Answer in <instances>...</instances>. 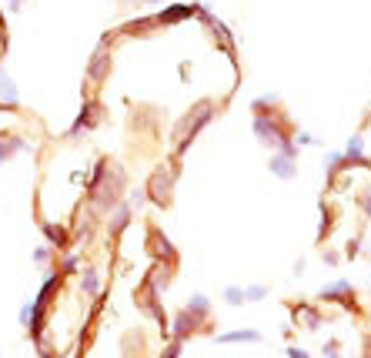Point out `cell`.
Wrapping results in <instances>:
<instances>
[{"label":"cell","mask_w":371,"mask_h":358,"mask_svg":"<svg viewBox=\"0 0 371 358\" xmlns=\"http://www.w3.org/2000/svg\"><path fill=\"white\" fill-rule=\"evenodd\" d=\"M154 17H157L161 30L177 27V24H188V21H194V17H198V3H181V0H171V3H168V7H161Z\"/></svg>","instance_id":"5bb4252c"},{"label":"cell","mask_w":371,"mask_h":358,"mask_svg":"<svg viewBox=\"0 0 371 358\" xmlns=\"http://www.w3.org/2000/svg\"><path fill=\"white\" fill-rule=\"evenodd\" d=\"M318 302H322V305H338L341 311H361V308H358V291H355V284L345 282V278L324 284L322 291H318Z\"/></svg>","instance_id":"30bf717a"},{"label":"cell","mask_w":371,"mask_h":358,"mask_svg":"<svg viewBox=\"0 0 371 358\" xmlns=\"http://www.w3.org/2000/svg\"><path fill=\"white\" fill-rule=\"evenodd\" d=\"M355 205L361 208V214H365V221H371V184H365L358 194H355Z\"/></svg>","instance_id":"83f0119b"},{"label":"cell","mask_w":371,"mask_h":358,"mask_svg":"<svg viewBox=\"0 0 371 358\" xmlns=\"http://www.w3.org/2000/svg\"><path fill=\"white\" fill-rule=\"evenodd\" d=\"M177 171H174L168 161L154 164V171L144 181V194H148V205L157 208V211H168L174 205V191H177Z\"/></svg>","instance_id":"5b68a950"},{"label":"cell","mask_w":371,"mask_h":358,"mask_svg":"<svg viewBox=\"0 0 371 358\" xmlns=\"http://www.w3.org/2000/svg\"><path fill=\"white\" fill-rule=\"evenodd\" d=\"M268 291H271L268 284H247L245 288V305H251V302H265Z\"/></svg>","instance_id":"f1b7e54d"},{"label":"cell","mask_w":371,"mask_h":358,"mask_svg":"<svg viewBox=\"0 0 371 358\" xmlns=\"http://www.w3.org/2000/svg\"><path fill=\"white\" fill-rule=\"evenodd\" d=\"M268 171H271L278 181H295L297 178V157L271 151V157H268Z\"/></svg>","instance_id":"e0dca14e"},{"label":"cell","mask_w":371,"mask_h":358,"mask_svg":"<svg viewBox=\"0 0 371 358\" xmlns=\"http://www.w3.org/2000/svg\"><path fill=\"white\" fill-rule=\"evenodd\" d=\"M221 302L224 305H231V308H241L245 305V288L241 284H227L221 291Z\"/></svg>","instance_id":"d4e9b609"},{"label":"cell","mask_w":371,"mask_h":358,"mask_svg":"<svg viewBox=\"0 0 371 358\" xmlns=\"http://www.w3.org/2000/svg\"><path fill=\"white\" fill-rule=\"evenodd\" d=\"M288 311H291V322L301 325V328H308V332H318L324 322H328L322 315V308L311 305V302H288Z\"/></svg>","instance_id":"9a60e30c"},{"label":"cell","mask_w":371,"mask_h":358,"mask_svg":"<svg viewBox=\"0 0 371 358\" xmlns=\"http://www.w3.org/2000/svg\"><path fill=\"white\" fill-rule=\"evenodd\" d=\"M134 214H137V211L127 205V201H121V205H117L114 211H111V214H107V218H104V238H107V248H111V251L121 245L124 231L134 225Z\"/></svg>","instance_id":"8fae6325"},{"label":"cell","mask_w":371,"mask_h":358,"mask_svg":"<svg viewBox=\"0 0 371 358\" xmlns=\"http://www.w3.org/2000/svg\"><path fill=\"white\" fill-rule=\"evenodd\" d=\"M322 261L328 265V268H338V265H341V251L331 248V245H322Z\"/></svg>","instance_id":"4dcf8cb0"},{"label":"cell","mask_w":371,"mask_h":358,"mask_svg":"<svg viewBox=\"0 0 371 358\" xmlns=\"http://www.w3.org/2000/svg\"><path fill=\"white\" fill-rule=\"evenodd\" d=\"M30 148V141L21 137L17 131H0V164H7L14 154H21Z\"/></svg>","instance_id":"d6986e66"},{"label":"cell","mask_w":371,"mask_h":358,"mask_svg":"<svg viewBox=\"0 0 371 358\" xmlns=\"http://www.w3.org/2000/svg\"><path fill=\"white\" fill-rule=\"evenodd\" d=\"M368 141H371V134H368Z\"/></svg>","instance_id":"ab89813d"},{"label":"cell","mask_w":371,"mask_h":358,"mask_svg":"<svg viewBox=\"0 0 371 358\" xmlns=\"http://www.w3.org/2000/svg\"><path fill=\"white\" fill-rule=\"evenodd\" d=\"M124 201L134 208V211H141V208L148 205V194H144V184L141 188H127V194H124Z\"/></svg>","instance_id":"484cf974"},{"label":"cell","mask_w":371,"mask_h":358,"mask_svg":"<svg viewBox=\"0 0 371 358\" xmlns=\"http://www.w3.org/2000/svg\"><path fill=\"white\" fill-rule=\"evenodd\" d=\"M284 352H288V358H311L308 352H304V348H301V345H288Z\"/></svg>","instance_id":"d590c367"},{"label":"cell","mask_w":371,"mask_h":358,"mask_svg":"<svg viewBox=\"0 0 371 358\" xmlns=\"http://www.w3.org/2000/svg\"><path fill=\"white\" fill-rule=\"evenodd\" d=\"M251 131H254L258 144H265L268 151H281V154H291V157L301 154V148L295 144L297 124L284 107L268 111V114H251Z\"/></svg>","instance_id":"7a4b0ae2"},{"label":"cell","mask_w":371,"mask_h":358,"mask_svg":"<svg viewBox=\"0 0 371 358\" xmlns=\"http://www.w3.org/2000/svg\"><path fill=\"white\" fill-rule=\"evenodd\" d=\"M0 111H21V91L7 71H0Z\"/></svg>","instance_id":"ffe728a7"},{"label":"cell","mask_w":371,"mask_h":358,"mask_svg":"<svg viewBox=\"0 0 371 358\" xmlns=\"http://www.w3.org/2000/svg\"><path fill=\"white\" fill-rule=\"evenodd\" d=\"M181 352H184V342H177V338H168L164 352H161L157 358H181Z\"/></svg>","instance_id":"1f68e13d"},{"label":"cell","mask_w":371,"mask_h":358,"mask_svg":"<svg viewBox=\"0 0 371 358\" xmlns=\"http://www.w3.org/2000/svg\"><path fill=\"white\" fill-rule=\"evenodd\" d=\"M238 342H251V345H258V342H261V332H258V328H234V332L218 335V345H238Z\"/></svg>","instance_id":"603a6c76"},{"label":"cell","mask_w":371,"mask_h":358,"mask_svg":"<svg viewBox=\"0 0 371 358\" xmlns=\"http://www.w3.org/2000/svg\"><path fill=\"white\" fill-rule=\"evenodd\" d=\"M100 221H104V218L94 214L87 205L77 208L74 221L67 225V228H71V248H77V251H80V248H91L94 238H98V231H100Z\"/></svg>","instance_id":"ba28073f"},{"label":"cell","mask_w":371,"mask_h":358,"mask_svg":"<svg viewBox=\"0 0 371 358\" xmlns=\"http://www.w3.org/2000/svg\"><path fill=\"white\" fill-rule=\"evenodd\" d=\"M50 261H57V251H54L50 245H37V248H34V265H41V268H47Z\"/></svg>","instance_id":"4316f807"},{"label":"cell","mask_w":371,"mask_h":358,"mask_svg":"<svg viewBox=\"0 0 371 358\" xmlns=\"http://www.w3.org/2000/svg\"><path fill=\"white\" fill-rule=\"evenodd\" d=\"M30 315H34V305H30V302H24V305H21V325H30Z\"/></svg>","instance_id":"e575fe53"},{"label":"cell","mask_w":371,"mask_h":358,"mask_svg":"<svg viewBox=\"0 0 371 358\" xmlns=\"http://www.w3.org/2000/svg\"><path fill=\"white\" fill-rule=\"evenodd\" d=\"M361 248H365V238H361V234H355L351 241H345V251H341V255H345L348 261H355V258L361 255Z\"/></svg>","instance_id":"f546056e"},{"label":"cell","mask_w":371,"mask_h":358,"mask_svg":"<svg viewBox=\"0 0 371 358\" xmlns=\"http://www.w3.org/2000/svg\"><path fill=\"white\" fill-rule=\"evenodd\" d=\"M184 308L191 311V315H198L201 322H214V305H211V298L207 295H191L188 302H184Z\"/></svg>","instance_id":"7402d4cb"},{"label":"cell","mask_w":371,"mask_h":358,"mask_svg":"<svg viewBox=\"0 0 371 358\" xmlns=\"http://www.w3.org/2000/svg\"><path fill=\"white\" fill-rule=\"evenodd\" d=\"M174 278H177V265H171V261H150L148 271L141 275V282L148 284L150 291H157L161 298L168 295V288L174 284Z\"/></svg>","instance_id":"7c38bea8"},{"label":"cell","mask_w":371,"mask_h":358,"mask_svg":"<svg viewBox=\"0 0 371 358\" xmlns=\"http://www.w3.org/2000/svg\"><path fill=\"white\" fill-rule=\"evenodd\" d=\"M37 228H41L44 245H50L57 255L71 251V228H67V225H60V221H50V218H44V214H37Z\"/></svg>","instance_id":"4fadbf2b"},{"label":"cell","mask_w":371,"mask_h":358,"mask_svg":"<svg viewBox=\"0 0 371 358\" xmlns=\"http://www.w3.org/2000/svg\"><path fill=\"white\" fill-rule=\"evenodd\" d=\"M154 34H161V24H157V17L154 14H144V17H131V21H124L117 30H114V37H154Z\"/></svg>","instance_id":"2e32d148"},{"label":"cell","mask_w":371,"mask_h":358,"mask_svg":"<svg viewBox=\"0 0 371 358\" xmlns=\"http://www.w3.org/2000/svg\"><path fill=\"white\" fill-rule=\"evenodd\" d=\"M104 121H107V107H104V101H100L98 94H87L84 104H80V111H77L74 124H71L67 134H64V141H80L84 134L98 131Z\"/></svg>","instance_id":"8992f818"},{"label":"cell","mask_w":371,"mask_h":358,"mask_svg":"<svg viewBox=\"0 0 371 358\" xmlns=\"http://www.w3.org/2000/svg\"><path fill=\"white\" fill-rule=\"evenodd\" d=\"M127 188H131L127 168H124L121 161H114L111 154H98L91 175L84 181V205L91 208L94 214L107 218V214L124 201Z\"/></svg>","instance_id":"6da1fadb"},{"label":"cell","mask_w":371,"mask_h":358,"mask_svg":"<svg viewBox=\"0 0 371 358\" xmlns=\"http://www.w3.org/2000/svg\"><path fill=\"white\" fill-rule=\"evenodd\" d=\"M304 265H308V261H304V258H297V261H295V275H304Z\"/></svg>","instance_id":"8d00e7d4"},{"label":"cell","mask_w":371,"mask_h":358,"mask_svg":"<svg viewBox=\"0 0 371 358\" xmlns=\"http://www.w3.org/2000/svg\"><path fill=\"white\" fill-rule=\"evenodd\" d=\"M322 355L324 358H341V342H338V338H328V342L322 345Z\"/></svg>","instance_id":"836d02e7"},{"label":"cell","mask_w":371,"mask_h":358,"mask_svg":"<svg viewBox=\"0 0 371 358\" xmlns=\"http://www.w3.org/2000/svg\"><path fill=\"white\" fill-rule=\"evenodd\" d=\"M7 7H10V10H14V14H17V10H21V7H24V0H7Z\"/></svg>","instance_id":"74e56055"},{"label":"cell","mask_w":371,"mask_h":358,"mask_svg":"<svg viewBox=\"0 0 371 358\" xmlns=\"http://www.w3.org/2000/svg\"><path fill=\"white\" fill-rule=\"evenodd\" d=\"M295 144L297 148H318L322 141H318L315 134H308V131H295Z\"/></svg>","instance_id":"d6a6232c"},{"label":"cell","mask_w":371,"mask_h":358,"mask_svg":"<svg viewBox=\"0 0 371 358\" xmlns=\"http://www.w3.org/2000/svg\"><path fill=\"white\" fill-rule=\"evenodd\" d=\"M221 111H224V104L214 101V98H204V101L191 104V107L181 114V121L174 124V131H171V148H174L171 157H181V161H184V154L191 151V144L201 137V131L207 128Z\"/></svg>","instance_id":"3957f363"},{"label":"cell","mask_w":371,"mask_h":358,"mask_svg":"<svg viewBox=\"0 0 371 358\" xmlns=\"http://www.w3.org/2000/svg\"><path fill=\"white\" fill-rule=\"evenodd\" d=\"M365 358H371V335H368V342H365Z\"/></svg>","instance_id":"f35d334b"},{"label":"cell","mask_w":371,"mask_h":358,"mask_svg":"<svg viewBox=\"0 0 371 358\" xmlns=\"http://www.w3.org/2000/svg\"><path fill=\"white\" fill-rule=\"evenodd\" d=\"M114 30H107L104 37L98 41V47L91 51V57H87V67H84V98L87 94H98L100 87L107 84V77L114 74Z\"/></svg>","instance_id":"277c9868"},{"label":"cell","mask_w":371,"mask_h":358,"mask_svg":"<svg viewBox=\"0 0 371 358\" xmlns=\"http://www.w3.org/2000/svg\"><path fill=\"white\" fill-rule=\"evenodd\" d=\"M281 107V94H261L251 101V114H268V111H278Z\"/></svg>","instance_id":"cb8c5ba5"},{"label":"cell","mask_w":371,"mask_h":358,"mask_svg":"<svg viewBox=\"0 0 371 358\" xmlns=\"http://www.w3.org/2000/svg\"><path fill=\"white\" fill-rule=\"evenodd\" d=\"M318 211H322V221H318V238H315V241H318V248H322V245H328V241H331V234H335V225H338V211L328 205L324 198H322V208H318Z\"/></svg>","instance_id":"44dd1931"},{"label":"cell","mask_w":371,"mask_h":358,"mask_svg":"<svg viewBox=\"0 0 371 358\" xmlns=\"http://www.w3.org/2000/svg\"><path fill=\"white\" fill-rule=\"evenodd\" d=\"M77 284H80V295L84 298H98L100 291V268L98 265H80V271H77Z\"/></svg>","instance_id":"ac0fdd59"},{"label":"cell","mask_w":371,"mask_h":358,"mask_svg":"<svg viewBox=\"0 0 371 358\" xmlns=\"http://www.w3.org/2000/svg\"><path fill=\"white\" fill-rule=\"evenodd\" d=\"M144 255L150 261H171V265H181V251L174 248V241L164 234V228L157 221H148L144 225Z\"/></svg>","instance_id":"52a82bcc"},{"label":"cell","mask_w":371,"mask_h":358,"mask_svg":"<svg viewBox=\"0 0 371 358\" xmlns=\"http://www.w3.org/2000/svg\"><path fill=\"white\" fill-rule=\"evenodd\" d=\"M211 328H214V322H201L198 315H191L188 308H181V311H174L171 315L168 335L177 338V342H188V338H194V335H207Z\"/></svg>","instance_id":"9c48e42d"}]
</instances>
